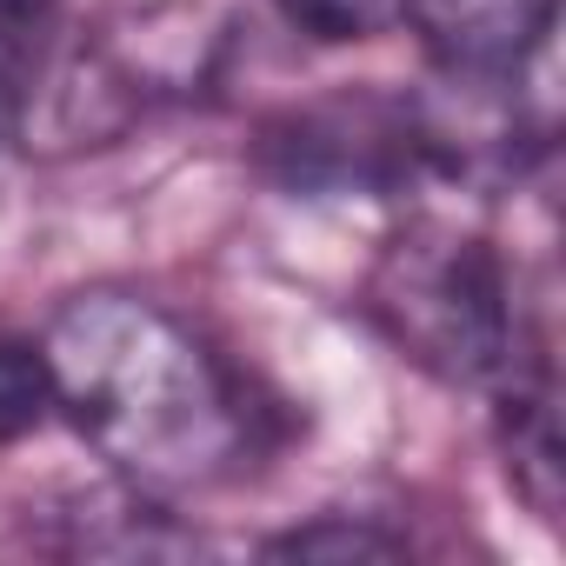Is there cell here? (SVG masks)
<instances>
[{"mask_svg":"<svg viewBox=\"0 0 566 566\" xmlns=\"http://www.w3.org/2000/svg\"><path fill=\"white\" fill-rule=\"evenodd\" d=\"M54 420V380H48V354L41 340L0 334V447L28 440L34 427Z\"/></svg>","mask_w":566,"mask_h":566,"instance_id":"obj_6","label":"cell"},{"mask_svg":"<svg viewBox=\"0 0 566 566\" xmlns=\"http://www.w3.org/2000/svg\"><path fill=\"white\" fill-rule=\"evenodd\" d=\"M266 154L294 187H321V193H394L427 174H447L433 107L380 101V94H354V101L294 114L266 140Z\"/></svg>","mask_w":566,"mask_h":566,"instance_id":"obj_3","label":"cell"},{"mask_svg":"<svg viewBox=\"0 0 566 566\" xmlns=\"http://www.w3.org/2000/svg\"><path fill=\"white\" fill-rule=\"evenodd\" d=\"M41 354L54 413H67L74 433L140 493L220 486L260 447L247 380L147 294H74L48 321Z\"/></svg>","mask_w":566,"mask_h":566,"instance_id":"obj_1","label":"cell"},{"mask_svg":"<svg viewBox=\"0 0 566 566\" xmlns=\"http://www.w3.org/2000/svg\"><path fill=\"white\" fill-rule=\"evenodd\" d=\"M273 553H400V539L387 533H340V526H307V533H287V539H273Z\"/></svg>","mask_w":566,"mask_h":566,"instance_id":"obj_8","label":"cell"},{"mask_svg":"<svg viewBox=\"0 0 566 566\" xmlns=\"http://www.w3.org/2000/svg\"><path fill=\"white\" fill-rule=\"evenodd\" d=\"M374 307L394 327V340L413 360L440 367L447 380L500 394L533 367H546V340L520 314L513 273L480 233L453 227L407 233L374 280Z\"/></svg>","mask_w":566,"mask_h":566,"instance_id":"obj_2","label":"cell"},{"mask_svg":"<svg viewBox=\"0 0 566 566\" xmlns=\"http://www.w3.org/2000/svg\"><path fill=\"white\" fill-rule=\"evenodd\" d=\"M273 8L314 41H374L407 28L413 0H273Z\"/></svg>","mask_w":566,"mask_h":566,"instance_id":"obj_7","label":"cell"},{"mask_svg":"<svg viewBox=\"0 0 566 566\" xmlns=\"http://www.w3.org/2000/svg\"><path fill=\"white\" fill-rule=\"evenodd\" d=\"M54 28H61V0H0V147L34 114V94L54 54Z\"/></svg>","mask_w":566,"mask_h":566,"instance_id":"obj_5","label":"cell"},{"mask_svg":"<svg viewBox=\"0 0 566 566\" xmlns=\"http://www.w3.org/2000/svg\"><path fill=\"white\" fill-rule=\"evenodd\" d=\"M407 28L433 67L467 87H506L553 34V0H413Z\"/></svg>","mask_w":566,"mask_h":566,"instance_id":"obj_4","label":"cell"}]
</instances>
